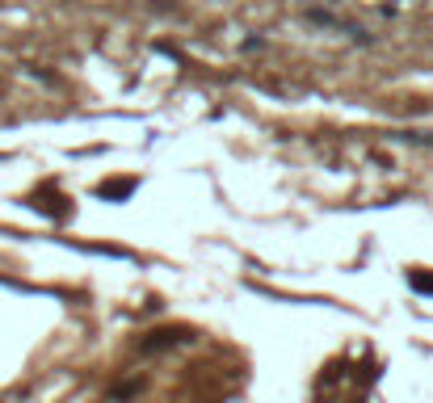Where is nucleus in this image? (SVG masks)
<instances>
[{
    "mask_svg": "<svg viewBox=\"0 0 433 403\" xmlns=\"http://www.w3.org/2000/svg\"><path fill=\"white\" fill-rule=\"evenodd\" d=\"M408 281H412V290H421V294H433V273H425V269H417Z\"/></svg>",
    "mask_w": 433,
    "mask_h": 403,
    "instance_id": "obj_3",
    "label": "nucleus"
},
{
    "mask_svg": "<svg viewBox=\"0 0 433 403\" xmlns=\"http://www.w3.org/2000/svg\"><path fill=\"white\" fill-rule=\"evenodd\" d=\"M177 340H186V332H151V340H144V349H147V353H156V349L177 345Z\"/></svg>",
    "mask_w": 433,
    "mask_h": 403,
    "instance_id": "obj_2",
    "label": "nucleus"
},
{
    "mask_svg": "<svg viewBox=\"0 0 433 403\" xmlns=\"http://www.w3.org/2000/svg\"><path fill=\"white\" fill-rule=\"evenodd\" d=\"M131 189H135V181H101L97 185L101 198H131Z\"/></svg>",
    "mask_w": 433,
    "mask_h": 403,
    "instance_id": "obj_1",
    "label": "nucleus"
},
{
    "mask_svg": "<svg viewBox=\"0 0 433 403\" xmlns=\"http://www.w3.org/2000/svg\"><path fill=\"white\" fill-rule=\"evenodd\" d=\"M404 143H425V147H433V134H400Z\"/></svg>",
    "mask_w": 433,
    "mask_h": 403,
    "instance_id": "obj_4",
    "label": "nucleus"
}]
</instances>
